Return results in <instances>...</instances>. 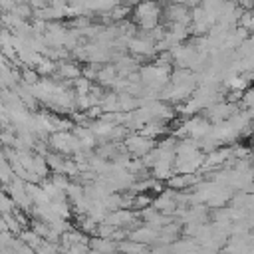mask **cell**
I'll return each instance as SVG.
<instances>
[{
    "instance_id": "cell-1",
    "label": "cell",
    "mask_w": 254,
    "mask_h": 254,
    "mask_svg": "<svg viewBox=\"0 0 254 254\" xmlns=\"http://www.w3.org/2000/svg\"><path fill=\"white\" fill-rule=\"evenodd\" d=\"M22 238H24V242H26V244H30V246H36V242H38V240H36L38 236H36L34 232H32V234H30V232H24V234H22Z\"/></svg>"
}]
</instances>
